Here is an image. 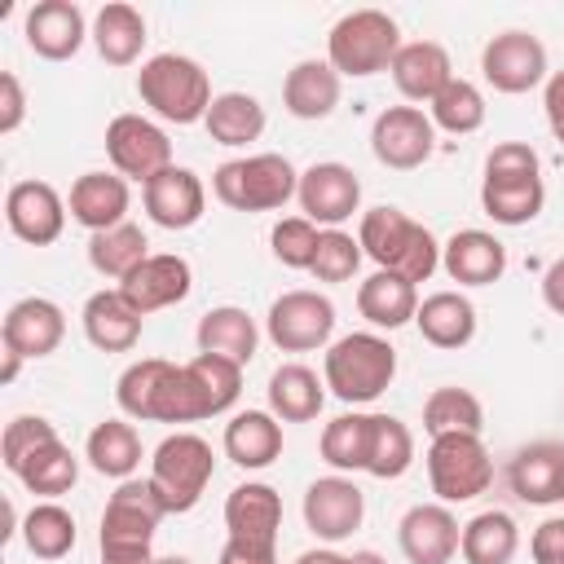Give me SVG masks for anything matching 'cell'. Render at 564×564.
<instances>
[{
	"instance_id": "57",
	"label": "cell",
	"mask_w": 564,
	"mask_h": 564,
	"mask_svg": "<svg viewBox=\"0 0 564 564\" xmlns=\"http://www.w3.org/2000/svg\"><path fill=\"white\" fill-rule=\"evenodd\" d=\"M295 564H348V555H339V551H330V546H317V551H304Z\"/></svg>"
},
{
	"instance_id": "36",
	"label": "cell",
	"mask_w": 564,
	"mask_h": 564,
	"mask_svg": "<svg viewBox=\"0 0 564 564\" xmlns=\"http://www.w3.org/2000/svg\"><path fill=\"white\" fill-rule=\"evenodd\" d=\"M84 458L93 463V471H101V476H110V480H132V471L141 467V436H137V427L123 423V419H101V423L88 432Z\"/></svg>"
},
{
	"instance_id": "60",
	"label": "cell",
	"mask_w": 564,
	"mask_h": 564,
	"mask_svg": "<svg viewBox=\"0 0 564 564\" xmlns=\"http://www.w3.org/2000/svg\"><path fill=\"white\" fill-rule=\"evenodd\" d=\"M154 564H194V560H185V555H163V560H154Z\"/></svg>"
},
{
	"instance_id": "38",
	"label": "cell",
	"mask_w": 564,
	"mask_h": 564,
	"mask_svg": "<svg viewBox=\"0 0 564 564\" xmlns=\"http://www.w3.org/2000/svg\"><path fill=\"white\" fill-rule=\"evenodd\" d=\"M145 260H150V242H145L141 225H132V220H123V225L101 229V234L88 238V264H93L101 278L123 282V278H128L132 269H141Z\"/></svg>"
},
{
	"instance_id": "7",
	"label": "cell",
	"mask_w": 564,
	"mask_h": 564,
	"mask_svg": "<svg viewBox=\"0 0 564 564\" xmlns=\"http://www.w3.org/2000/svg\"><path fill=\"white\" fill-rule=\"evenodd\" d=\"M397 53H401V31L383 9H352L326 35V62L352 79L388 70Z\"/></svg>"
},
{
	"instance_id": "42",
	"label": "cell",
	"mask_w": 564,
	"mask_h": 564,
	"mask_svg": "<svg viewBox=\"0 0 564 564\" xmlns=\"http://www.w3.org/2000/svg\"><path fill=\"white\" fill-rule=\"evenodd\" d=\"M22 542L35 560H62L75 546V516L62 502H35L22 516Z\"/></svg>"
},
{
	"instance_id": "41",
	"label": "cell",
	"mask_w": 564,
	"mask_h": 564,
	"mask_svg": "<svg viewBox=\"0 0 564 564\" xmlns=\"http://www.w3.org/2000/svg\"><path fill=\"white\" fill-rule=\"evenodd\" d=\"M375 441V414H339L322 427V458L335 471H366Z\"/></svg>"
},
{
	"instance_id": "24",
	"label": "cell",
	"mask_w": 564,
	"mask_h": 564,
	"mask_svg": "<svg viewBox=\"0 0 564 564\" xmlns=\"http://www.w3.org/2000/svg\"><path fill=\"white\" fill-rule=\"evenodd\" d=\"M441 269L458 286H494L507 273V247L485 229H458L441 247Z\"/></svg>"
},
{
	"instance_id": "19",
	"label": "cell",
	"mask_w": 564,
	"mask_h": 564,
	"mask_svg": "<svg viewBox=\"0 0 564 564\" xmlns=\"http://www.w3.org/2000/svg\"><path fill=\"white\" fill-rule=\"evenodd\" d=\"M189 286H194V269H189L185 256H172V251L150 256L141 269H132V273L119 282L123 300H128L141 317H150V313H159V308H167V304H181V300L189 295Z\"/></svg>"
},
{
	"instance_id": "48",
	"label": "cell",
	"mask_w": 564,
	"mask_h": 564,
	"mask_svg": "<svg viewBox=\"0 0 564 564\" xmlns=\"http://www.w3.org/2000/svg\"><path fill=\"white\" fill-rule=\"evenodd\" d=\"M53 441H57V427H53L48 419H40V414H18V419L4 427V436H0V458H4V467L18 476L22 463H26L31 454H40L44 445H53Z\"/></svg>"
},
{
	"instance_id": "12",
	"label": "cell",
	"mask_w": 564,
	"mask_h": 564,
	"mask_svg": "<svg viewBox=\"0 0 564 564\" xmlns=\"http://www.w3.org/2000/svg\"><path fill=\"white\" fill-rule=\"evenodd\" d=\"M370 150L383 167L392 172H414L432 159L436 150V123L419 106H388L375 115L370 128Z\"/></svg>"
},
{
	"instance_id": "23",
	"label": "cell",
	"mask_w": 564,
	"mask_h": 564,
	"mask_svg": "<svg viewBox=\"0 0 564 564\" xmlns=\"http://www.w3.org/2000/svg\"><path fill=\"white\" fill-rule=\"evenodd\" d=\"M507 485H511V494H516L520 502H529V507H551V502H560V494H564V445H555V441H533V445H524V449L511 458V467H507Z\"/></svg>"
},
{
	"instance_id": "1",
	"label": "cell",
	"mask_w": 564,
	"mask_h": 564,
	"mask_svg": "<svg viewBox=\"0 0 564 564\" xmlns=\"http://www.w3.org/2000/svg\"><path fill=\"white\" fill-rule=\"evenodd\" d=\"M357 242L379 269H388L405 282H427L441 269V242L432 238V229L410 220L401 207H388V203L361 212Z\"/></svg>"
},
{
	"instance_id": "51",
	"label": "cell",
	"mask_w": 564,
	"mask_h": 564,
	"mask_svg": "<svg viewBox=\"0 0 564 564\" xmlns=\"http://www.w3.org/2000/svg\"><path fill=\"white\" fill-rule=\"evenodd\" d=\"M533 564H564V516H546L529 538Z\"/></svg>"
},
{
	"instance_id": "15",
	"label": "cell",
	"mask_w": 564,
	"mask_h": 564,
	"mask_svg": "<svg viewBox=\"0 0 564 564\" xmlns=\"http://www.w3.org/2000/svg\"><path fill=\"white\" fill-rule=\"evenodd\" d=\"M300 212L313 225L339 229L357 207H361V181L348 163H313L308 172H300Z\"/></svg>"
},
{
	"instance_id": "45",
	"label": "cell",
	"mask_w": 564,
	"mask_h": 564,
	"mask_svg": "<svg viewBox=\"0 0 564 564\" xmlns=\"http://www.w3.org/2000/svg\"><path fill=\"white\" fill-rule=\"evenodd\" d=\"M410 463H414V432L392 414H375V441H370L366 471L379 480H397L410 471Z\"/></svg>"
},
{
	"instance_id": "17",
	"label": "cell",
	"mask_w": 564,
	"mask_h": 564,
	"mask_svg": "<svg viewBox=\"0 0 564 564\" xmlns=\"http://www.w3.org/2000/svg\"><path fill=\"white\" fill-rule=\"evenodd\" d=\"M397 542L410 564H449L458 555L463 524L454 520V511L445 502H419L401 516Z\"/></svg>"
},
{
	"instance_id": "4",
	"label": "cell",
	"mask_w": 564,
	"mask_h": 564,
	"mask_svg": "<svg viewBox=\"0 0 564 564\" xmlns=\"http://www.w3.org/2000/svg\"><path fill=\"white\" fill-rule=\"evenodd\" d=\"M397 379V348L375 330H352L326 348V388L344 405H366Z\"/></svg>"
},
{
	"instance_id": "29",
	"label": "cell",
	"mask_w": 564,
	"mask_h": 564,
	"mask_svg": "<svg viewBox=\"0 0 564 564\" xmlns=\"http://www.w3.org/2000/svg\"><path fill=\"white\" fill-rule=\"evenodd\" d=\"M282 454V419L269 410H242L225 423V458L242 471H260Z\"/></svg>"
},
{
	"instance_id": "8",
	"label": "cell",
	"mask_w": 564,
	"mask_h": 564,
	"mask_svg": "<svg viewBox=\"0 0 564 564\" xmlns=\"http://www.w3.org/2000/svg\"><path fill=\"white\" fill-rule=\"evenodd\" d=\"M427 480L445 507L471 502L494 485V458L480 436L445 432V436H432V445H427Z\"/></svg>"
},
{
	"instance_id": "37",
	"label": "cell",
	"mask_w": 564,
	"mask_h": 564,
	"mask_svg": "<svg viewBox=\"0 0 564 564\" xmlns=\"http://www.w3.org/2000/svg\"><path fill=\"white\" fill-rule=\"evenodd\" d=\"M520 551V529L507 511H480L463 524L458 555L467 564H511Z\"/></svg>"
},
{
	"instance_id": "27",
	"label": "cell",
	"mask_w": 564,
	"mask_h": 564,
	"mask_svg": "<svg viewBox=\"0 0 564 564\" xmlns=\"http://www.w3.org/2000/svg\"><path fill=\"white\" fill-rule=\"evenodd\" d=\"M339 70L330 62H317V57H304L286 70L282 79V106L295 115V119H326L335 115L339 106Z\"/></svg>"
},
{
	"instance_id": "30",
	"label": "cell",
	"mask_w": 564,
	"mask_h": 564,
	"mask_svg": "<svg viewBox=\"0 0 564 564\" xmlns=\"http://www.w3.org/2000/svg\"><path fill=\"white\" fill-rule=\"evenodd\" d=\"M414 326L432 348H463L476 339V304L463 291H436L419 300Z\"/></svg>"
},
{
	"instance_id": "50",
	"label": "cell",
	"mask_w": 564,
	"mask_h": 564,
	"mask_svg": "<svg viewBox=\"0 0 564 564\" xmlns=\"http://www.w3.org/2000/svg\"><path fill=\"white\" fill-rule=\"evenodd\" d=\"M538 150L529 141H498L485 159V176H538Z\"/></svg>"
},
{
	"instance_id": "26",
	"label": "cell",
	"mask_w": 564,
	"mask_h": 564,
	"mask_svg": "<svg viewBox=\"0 0 564 564\" xmlns=\"http://www.w3.org/2000/svg\"><path fill=\"white\" fill-rule=\"evenodd\" d=\"M128 203H132V194H128V181L119 172H84L70 185V198H66L70 220H79L88 234H101V229L123 225Z\"/></svg>"
},
{
	"instance_id": "18",
	"label": "cell",
	"mask_w": 564,
	"mask_h": 564,
	"mask_svg": "<svg viewBox=\"0 0 564 564\" xmlns=\"http://www.w3.org/2000/svg\"><path fill=\"white\" fill-rule=\"evenodd\" d=\"M26 44L31 53H40L44 62H66L84 48V40L93 35L88 22H84V9L70 4V0H40L26 9Z\"/></svg>"
},
{
	"instance_id": "44",
	"label": "cell",
	"mask_w": 564,
	"mask_h": 564,
	"mask_svg": "<svg viewBox=\"0 0 564 564\" xmlns=\"http://www.w3.org/2000/svg\"><path fill=\"white\" fill-rule=\"evenodd\" d=\"M18 480H22L31 494H40V498H62V494H70V485L79 480V458H75L62 441H53V445H44L40 454H31V458L22 463Z\"/></svg>"
},
{
	"instance_id": "5",
	"label": "cell",
	"mask_w": 564,
	"mask_h": 564,
	"mask_svg": "<svg viewBox=\"0 0 564 564\" xmlns=\"http://www.w3.org/2000/svg\"><path fill=\"white\" fill-rule=\"evenodd\" d=\"M295 189L300 172L286 154H247L212 172V194L234 212H278L286 198H295Z\"/></svg>"
},
{
	"instance_id": "43",
	"label": "cell",
	"mask_w": 564,
	"mask_h": 564,
	"mask_svg": "<svg viewBox=\"0 0 564 564\" xmlns=\"http://www.w3.org/2000/svg\"><path fill=\"white\" fill-rule=\"evenodd\" d=\"M423 427L432 436H445V432H471V436H480L485 410H480L476 392H467V388H436L423 401Z\"/></svg>"
},
{
	"instance_id": "58",
	"label": "cell",
	"mask_w": 564,
	"mask_h": 564,
	"mask_svg": "<svg viewBox=\"0 0 564 564\" xmlns=\"http://www.w3.org/2000/svg\"><path fill=\"white\" fill-rule=\"evenodd\" d=\"M22 352H13V348H4V366H0V383H13L18 379V370H22Z\"/></svg>"
},
{
	"instance_id": "25",
	"label": "cell",
	"mask_w": 564,
	"mask_h": 564,
	"mask_svg": "<svg viewBox=\"0 0 564 564\" xmlns=\"http://www.w3.org/2000/svg\"><path fill=\"white\" fill-rule=\"evenodd\" d=\"M392 84H397V93L405 97V101H436V93L454 79V66H449V53H445V44H436V40H410V44H401V53L392 57Z\"/></svg>"
},
{
	"instance_id": "2",
	"label": "cell",
	"mask_w": 564,
	"mask_h": 564,
	"mask_svg": "<svg viewBox=\"0 0 564 564\" xmlns=\"http://www.w3.org/2000/svg\"><path fill=\"white\" fill-rule=\"evenodd\" d=\"M115 401L128 419H141V423H198L203 419V405L194 397L185 366H172L163 357L132 361L115 383Z\"/></svg>"
},
{
	"instance_id": "11",
	"label": "cell",
	"mask_w": 564,
	"mask_h": 564,
	"mask_svg": "<svg viewBox=\"0 0 564 564\" xmlns=\"http://www.w3.org/2000/svg\"><path fill=\"white\" fill-rule=\"evenodd\" d=\"M264 330L282 352L326 348L330 335H335V304L322 291H286L269 304Z\"/></svg>"
},
{
	"instance_id": "34",
	"label": "cell",
	"mask_w": 564,
	"mask_h": 564,
	"mask_svg": "<svg viewBox=\"0 0 564 564\" xmlns=\"http://www.w3.org/2000/svg\"><path fill=\"white\" fill-rule=\"evenodd\" d=\"M93 44L101 53V62L110 66H132L145 48V18L141 9L115 0V4H101L97 18H93Z\"/></svg>"
},
{
	"instance_id": "33",
	"label": "cell",
	"mask_w": 564,
	"mask_h": 564,
	"mask_svg": "<svg viewBox=\"0 0 564 564\" xmlns=\"http://www.w3.org/2000/svg\"><path fill=\"white\" fill-rule=\"evenodd\" d=\"M194 335H198V352H216V357H229L238 366H247L256 357V344H260L256 317L238 304H220V308L203 313Z\"/></svg>"
},
{
	"instance_id": "55",
	"label": "cell",
	"mask_w": 564,
	"mask_h": 564,
	"mask_svg": "<svg viewBox=\"0 0 564 564\" xmlns=\"http://www.w3.org/2000/svg\"><path fill=\"white\" fill-rule=\"evenodd\" d=\"M542 300H546V308L555 317H564V256L546 264V273H542Z\"/></svg>"
},
{
	"instance_id": "59",
	"label": "cell",
	"mask_w": 564,
	"mask_h": 564,
	"mask_svg": "<svg viewBox=\"0 0 564 564\" xmlns=\"http://www.w3.org/2000/svg\"><path fill=\"white\" fill-rule=\"evenodd\" d=\"M348 564H388V560H383L379 551H352V555H348Z\"/></svg>"
},
{
	"instance_id": "61",
	"label": "cell",
	"mask_w": 564,
	"mask_h": 564,
	"mask_svg": "<svg viewBox=\"0 0 564 564\" xmlns=\"http://www.w3.org/2000/svg\"><path fill=\"white\" fill-rule=\"evenodd\" d=\"M560 502H564V494H560Z\"/></svg>"
},
{
	"instance_id": "28",
	"label": "cell",
	"mask_w": 564,
	"mask_h": 564,
	"mask_svg": "<svg viewBox=\"0 0 564 564\" xmlns=\"http://www.w3.org/2000/svg\"><path fill=\"white\" fill-rule=\"evenodd\" d=\"M141 313L123 300V291H97L84 304V335L101 352H132L141 339Z\"/></svg>"
},
{
	"instance_id": "39",
	"label": "cell",
	"mask_w": 564,
	"mask_h": 564,
	"mask_svg": "<svg viewBox=\"0 0 564 564\" xmlns=\"http://www.w3.org/2000/svg\"><path fill=\"white\" fill-rule=\"evenodd\" d=\"M216 145H251L264 132V106L251 93H220L203 119Z\"/></svg>"
},
{
	"instance_id": "22",
	"label": "cell",
	"mask_w": 564,
	"mask_h": 564,
	"mask_svg": "<svg viewBox=\"0 0 564 564\" xmlns=\"http://www.w3.org/2000/svg\"><path fill=\"white\" fill-rule=\"evenodd\" d=\"M62 335H66V313L53 300H44V295L18 300L4 313V326H0L4 348L22 352V357H48V352H57Z\"/></svg>"
},
{
	"instance_id": "13",
	"label": "cell",
	"mask_w": 564,
	"mask_h": 564,
	"mask_svg": "<svg viewBox=\"0 0 564 564\" xmlns=\"http://www.w3.org/2000/svg\"><path fill=\"white\" fill-rule=\"evenodd\" d=\"M480 70L507 97L529 93V88H538L546 79V44L538 35H529V31H502V35H494L485 44Z\"/></svg>"
},
{
	"instance_id": "21",
	"label": "cell",
	"mask_w": 564,
	"mask_h": 564,
	"mask_svg": "<svg viewBox=\"0 0 564 564\" xmlns=\"http://www.w3.org/2000/svg\"><path fill=\"white\" fill-rule=\"evenodd\" d=\"M225 529L234 542H251V546H278V529H282V498L273 485L264 480H247L238 489H229L225 498Z\"/></svg>"
},
{
	"instance_id": "6",
	"label": "cell",
	"mask_w": 564,
	"mask_h": 564,
	"mask_svg": "<svg viewBox=\"0 0 564 564\" xmlns=\"http://www.w3.org/2000/svg\"><path fill=\"white\" fill-rule=\"evenodd\" d=\"M212 476H216V454L194 432L163 436L159 449H154V458H150V485H154L159 502L167 507V516L194 511L198 498L207 494Z\"/></svg>"
},
{
	"instance_id": "52",
	"label": "cell",
	"mask_w": 564,
	"mask_h": 564,
	"mask_svg": "<svg viewBox=\"0 0 564 564\" xmlns=\"http://www.w3.org/2000/svg\"><path fill=\"white\" fill-rule=\"evenodd\" d=\"M26 119V93L13 70H0V132H13Z\"/></svg>"
},
{
	"instance_id": "53",
	"label": "cell",
	"mask_w": 564,
	"mask_h": 564,
	"mask_svg": "<svg viewBox=\"0 0 564 564\" xmlns=\"http://www.w3.org/2000/svg\"><path fill=\"white\" fill-rule=\"evenodd\" d=\"M542 110H546V123H551L555 141L564 145V70L546 75V88H542Z\"/></svg>"
},
{
	"instance_id": "16",
	"label": "cell",
	"mask_w": 564,
	"mask_h": 564,
	"mask_svg": "<svg viewBox=\"0 0 564 564\" xmlns=\"http://www.w3.org/2000/svg\"><path fill=\"white\" fill-rule=\"evenodd\" d=\"M4 220H9L13 238H22L31 247H48L66 229V203L48 181H18L4 194Z\"/></svg>"
},
{
	"instance_id": "31",
	"label": "cell",
	"mask_w": 564,
	"mask_h": 564,
	"mask_svg": "<svg viewBox=\"0 0 564 564\" xmlns=\"http://www.w3.org/2000/svg\"><path fill=\"white\" fill-rule=\"evenodd\" d=\"M326 405V379H317L308 366L286 361L269 375V414L282 423H313Z\"/></svg>"
},
{
	"instance_id": "35",
	"label": "cell",
	"mask_w": 564,
	"mask_h": 564,
	"mask_svg": "<svg viewBox=\"0 0 564 564\" xmlns=\"http://www.w3.org/2000/svg\"><path fill=\"white\" fill-rule=\"evenodd\" d=\"M546 203L542 172L538 176H485L480 181V207L498 225H529Z\"/></svg>"
},
{
	"instance_id": "3",
	"label": "cell",
	"mask_w": 564,
	"mask_h": 564,
	"mask_svg": "<svg viewBox=\"0 0 564 564\" xmlns=\"http://www.w3.org/2000/svg\"><path fill=\"white\" fill-rule=\"evenodd\" d=\"M137 93L167 123H198L216 101L207 70L185 53H154L150 62H141Z\"/></svg>"
},
{
	"instance_id": "46",
	"label": "cell",
	"mask_w": 564,
	"mask_h": 564,
	"mask_svg": "<svg viewBox=\"0 0 564 564\" xmlns=\"http://www.w3.org/2000/svg\"><path fill=\"white\" fill-rule=\"evenodd\" d=\"M432 123L445 128V132H454V137L476 132V128L485 123V97H480V88H476L471 79H458V75H454V79L436 93V101H432Z\"/></svg>"
},
{
	"instance_id": "47",
	"label": "cell",
	"mask_w": 564,
	"mask_h": 564,
	"mask_svg": "<svg viewBox=\"0 0 564 564\" xmlns=\"http://www.w3.org/2000/svg\"><path fill=\"white\" fill-rule=\"evenodd\" d=\"M361 242L352 238V234H344V229H322V238H317V256H313V278L317 282H348L352 273H357V264H361Z\"/></svg>"
},
{
	"instance_id": "10",
	"label": "cell",
	"mask_w": 564,
	"mask_h": 564,
	"mask_svg": "<svg viewBox=\"0 0 564 564\" xmlns=\"http://www.w3.org/2000/svg\"><path fill=\"white\" fill-rule=\"evenodd\" d=\"M106 154L123 181H141V185H150L159 172L172 167V141L145 115H115L106 123Z\"/></svg>"
},
{
	"instance_id": "32",
	"label": "cell",
	"mask_w": 564,
	"mask_h": 564,
	"mask_svg": "<svg viewBox=\"0 0 564 564\" xmlns=\"http://www.w3.org/2000/svg\"><path fill=\"white\" fill-rule=\"evenodd\" d=\"M357 313H361L370 326H379V330H397V326L414 322V313H419V291H414V282H405V278L379 269V273H370V278L357 286Z\"/></svg>"
},
{
	"instance_id": "54",
	"label": "cell",
	"mask_w": 564,
	"mask_h": 564,
	"mask_svg": "<svg viewBox=\"0 0 564 564\" xmlns=\"http://www.w3.org/2000/svg\"><path fill=\"white\" fill-rule=\"evenodd\" d=\"M216 564H278V555H273V546H251V542H234V538H225Z\"/></svg>"
},
{
	"instance_id": "56",
	"label": "cell",
	"mask_w": 564,
	"mask_h": 564,
	"mask_svg": "<svg viewBox=\"0 0 564 564\" xmlns=\"http://www.w3.org/2000/svg\"><path fill=\"white\" fill-rule=\"evenodd\" d=\"M101 564H154L150 551H101Z\"/></svg>"
},
{
	"instance_id": "9",
	"label": "cell",
	"mask_w": 564,
	"mask_h": 564,
	"mask_svg": "<svg viewBox=\"0 0 564 564\" xmlns=\"http://www.w3.org/2000/svg\"><path fill=\"white\" fill-rule=\"evenodd\" d=\"M163 516H167V507L159 502L150 476L145 480H119V489L110 494V502L101 511L97 546L101 551H150Z\"/></svg>"
},
{
	"instance_id": "14",
	"label": "cell",
	"mask_w": 564,
	"mask_h": 564,
	"mask_svg": "<svg viewBox=\"0 0 564 564\" xmlns=\"http://www.w3.org/2000/svg\"><path fill=\"white\" fill-rule=\"evenodd\" d=\"M361 516H366V494L357 489V480L348 476H317L308 489H304V524L313 538L322 542H344L361 529Z\"/></svg>"
},
{
	"instance_id": "20",
	"label": "cell",
	"mask_w": 564,
	"mask_h": 564,
	"mask_svg": "<svg viewBox=\"0 0 564 564\" xmlns=\"http://www.w3.org/2000/svg\"><path fill=\"white\" fill-rule=\"evenodd\" d=\"M141 203H145V212H150V220L159 229H189V225L203 220L207 189H203V181L189 167H176L172 163L150 185H141Z\"/></svg>"
},
{
	"instance_id": "40",
	"label": "cell",
	"mask_w": 564,
	"mask_h": 564,
	"mask_svg": "<svg viewBox=\"0 0 564 564\" xmlns=\"http://www.w3.org/2000/svg\"><path fill=\"white\" fill-rule=\"evenodd\" d=\"M185 375L194 383V397L203 405V419L225 414L238 401V392H242V366L229 361V357H216V352H198L194 361H185Z\"/></svg>"
},
{
	"instance_id": "49",
	"label": "cell",
	"mask_w": 564,
	"mask_h": 564,
	"mask_svg": "<svg viewBox=\"0 0 564 564\" xmlns=\"http://www.w3.org/2000/svg\"><path fill=\"white\" fill-rule=\"evenodd\" d=\"M317 238H322V229H317L308 216H286V220H278L273 234H269L273 256H278L286 269H313Z\"/></svg>"
}]
</instances>
